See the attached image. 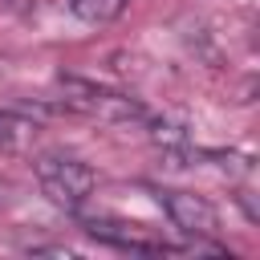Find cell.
<instances>
[{
	"label": "cell",
	"instance_id": "obj_4",
	"mask_svg": "<svg viewBox=\"0 0 260 260\" xmlns=\"http://www.w3.org/2000/svg\"><path fill=\"white\" fill-rule=\"evenodd\" d=\"M130 0H69V12L81 20V24H110L126 12Z\"/></svg>",
	"mask_w": 260,
	"mask_h": 260
},
{
	"label": "cell",
	"instance_id": "obj_2",
	"mask_svg": "<svg viewBox=\"0 0 260 260\" xmlns=\"http://www.w3.org/2000/svg\"><path fill=\"white\" fill-rule=\"evenodd\" d=\"M61 102L65 110H77V114H89V118H102V122H146V110L126 98V93H114V89H102L93 81H81V77H61Z\"/></svg>",
	"mask_w": 260,
	"mask_h": 260
},
{
	"label": "cell",
	"instance_id": "obj_5",
	"mask_svg": "<svg viewBox=\"0 0 260 260\" xmlns=\"http://www.w3.org/2000/svg\"><path fill=\"white\" fill-rule=\"evenodd\" d=\"M32 130H37L32 118H24L16 110H0V146H24L32 138Z\"/></svg>",
	"mask_w": 260,
	"mask_h": 260
},
{
	"label": "cell",
	"instance_id": "obj_1",
	"mask_svg": "<svg viewBox=\"0 0 260 260\" xmlns=\"http://www.w3.org/2000/svg\"><path fill=\"white\" fill-rule=\"evenodd\" d=\"M32 171H37L41 195H45L49 203L65 207V211H77V207L93 195V187H98V175L89 171V162H81V158H73V154H61V150L37 154Z\"/></svg>",
	"mask_w": 260,
	"mask_h": 260
},
{
	"label": "cell",
	"instance_id": "obj_3",
	"mask_svg": "<svg viewBox=\"0 0 260 260\" xmlns=\"http://www.w3.org/2000/svg\"><path fill=\"white\" fill-rule=\"evenodd\" d=\"M158 207H162L167 219H171L183 236H191V240H207V236L219 232V211H215L203 195H195V191L162 187V191H158Z\"/></svg>",
	"mask_w": 260,
	"mask_h": 260
}]
</instances>
